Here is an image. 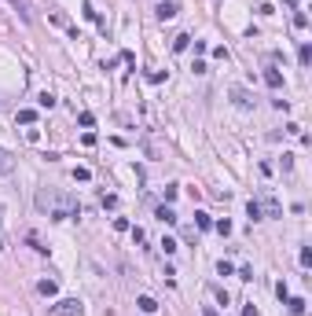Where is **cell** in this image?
<instances>
[{
	"label": "cell",
	"instance_id": "cell-13",
	"mask_svg": "<svg viewBox=\"0 0 312 316\" xmlns=\"http://www.w3.org/2000/svg\"><path fill=\"white\" fill-rule=\"evenodd\" d=\"M261 210H268V217H279V213H283V206H279L276 199H264V206H261Z\"/></svg>",
	"mask_w": 312,
	"mask_h": 316
},
{
	"label": "cell",
	"instance_id": "cell-10",
	"mask_svg": "<svg viewBox=\"0 0 312 316\" xmlns=\"http://www.w3.org/2000/svg\"><path fill=\"white\" fill-rule=\"evenodd\" d=\"M246 213H250V221H261V213H264V210H261V202H254V199H250V202H246Z\"/></svg>",
	"mask_w": 312,
	"mask_h": 316
},
{
	"label": "cell",
	"instance_id": "cell-27",
	"mask_svg": "<svg viewBox=\"0 0 312 316\" xmlns=\"http://www.w3.org/2000/svg\"><path fill=\"white\" fill-rule=\"evenodd\" d=\"M243 316H257V309H254V305H246V309H243Z\"/></svg>",
	"mask_w": 312,
	"mask_h": 316
},
{
	"label": "cell",
	"instance_id": "cell-20",
	"mask_svg": "<svg viewBox=\"0 0 312 316\" xmlns=\"http://www.w3.org/2000/svg\"><path fill=\"white\" fill-rule=\"evenodd\" d=\"M213 228H217V232H221V235H231V221H217Z\"/></svg>",
	"mask_w": 312,
	"mask_h": 316
},
{
	"label": "cell",
	"instance_id": "cell-19",
	"mask_svg": "<svg viewBox=\"0 0 312 316\" xmlns=\"http://www.w3.org/2000/svg\"><path fill=\"white\" fill-rule=\"evenodd\" d=\"M77 122H81L85 129H88V125H96V114H92V110H81V118H77Z\"/></svg>",
	"mask_w": 312,
	"mask_h": 316
},
{
	"label": "cell",
	"instance_id": "cell-16",
	"mask_svg": "<svg viewBox=\"0 0 312 316\" xmlns=\"http://www.w3.org/2000/svg\"><path fill=\"white\" fill-rule=\"evenodd\" d=\"M188 44H191V37H188V34H180V37H176V41H173V52H184V48H188Z\"/></svg>",
	"mask_w": 312,
	"mask_h": 316
},
{
	"label": "cell",
	"instance_id": "cell-6",
	"mask_svg": "<svg viewBox=\"0 0 312 316\" xmlns=\"http://www.w3.org/2000/svg\"><path fill=\"white\" fill-rule=\"evenodd\" d=\"M231 100H235V103H239L243 110H250V107H254V100H250V96H246L243 88H235V92H231Z\"/></svg>",
	"mask_w": 312,
	"mask_h": 316
},
{
	"label": "cell",
	"instance_id": "cell-22",
	"mask_svg": "<svg viewBox=\"0 0 312 316\" xmlns=\"http://www.w3.org/2000/svg\"><path fill=\"white\" fill-rule=\"evenodd\" d=\"M74 180H92V169H74Z\"/></svg>",
	"mask_w": 312,
	"mask_h": 316
},
{
	"label": "cell",
	"instance_id": "cell-4",
	"mask_svg": "<svg viewBox=\"0 0 312 316\" xmlns=\"http://www.w3.org/2000/svg\"><path fill=\"white\" fill-rule=\"evenodd\" d=\"M176 15V0H162L158 4V18H173Z\"/></svg>",
	"mask_w": 312,
	"mask_h": 316
},
{
	"label": "cell",
	"instance_id": "cell-24",
	"mask_svg": "<svg viewBox=\"0 0 312 316\" xmlns=\"http://www.w3.org/2000/svg\"><path fill=\"white\" fill-rule=\"evenodd\" d=\"M162 250L165 254H176V239H162Z\"/></svg>",
	"mask_w": 312,
	"mask_h": 316
},
{
	"label": "cell",
	"instance_id": "cell-17",
	"mask_svg": "<svg viewBox=\"0 0 312 316\" xmlns=\"http://www.w3.org/2000/svg\"><path fill=\"white\" fill-rule=\"evenodd\" d=\"M209 291H213V298L221 301V305H228V301H231V298H228V291H224V287H209Z\"/></svg>",
	"mask_w": 312,
	"mask_h": 316
},
{
	"label": "cell",
	"instance_id": "cell-1",
	"mask_svg": "<svg viewBox=\"0 0 312 316\" xmlns=\"http://www.w3.org/2000/svg\"><path fill=\"white\" fill-rule=\"evenodd\" d=\"M52 316H81V301L77 298H59L52 305Z\"/></svg>",
	"mask_w": 312,
	"mask_h": 316
},
{
	"label": "cell",
	"instance_id": "cell-21",
	"mask_svg": "<svg viewBox=\"0 0 312 316\" xmlns=\"http://www.w3.org/2000/svg\"><path fill=\"white\" fill-rule=\"evenodd\" d=\"M239 280H246V283H250V280H254V268L243 265V268H239Z\"/></svg>",
	"mask_w": 312,
	"mask_h": 316
},
{
	"label": "cell",
	"instance_id": "cell-5",
	"mask_svg": "<svg viewBox=\"0 0 312 316\" xmlns=\"http://www.w3.org/2000/svg\"><path fill=\"white\" fill-rule=\"evenodd\" d=\"M136 305H140V313H155V309H158V301L151 298V294H140V298H136Z\"/></svg>",
	"mask_w": 312,
	"mask_h": 316
},
{
	"label": "cell",
	"instance_id": "cell-25",
	"mask_svg": "<svg viewBox=\"0 0 312 316\" xmlns=\"http://www.w3.org/2000/svg\"><path fill=\"white\" fill-rule=\"evenodd\" d=\"M0 225H4V206H0ZM0 250H4V228H0Z\"/></svg>",
	"mask_w": 312,
	"mask_h": 316
},
{
	"label": "cell",
	"instance_id": "cell-8",
	"mask_svg": "<svg viewBox=\"0 0 312 316\" xmlns=\"http://www.w3.org/2000/svg\"><path fill=\"white\" fill-rule=\"evenodd\" d=\"M37 291H41L44 298H52V294H55L59 287H55V280H41V283H37Z\"/></svg>",
	"mask_w": 312,
	"mask_h": 316
},
{
	"label": "cell",
	"instance_id": "cell-3",
	"mask_svg": "<svg viewBox=\"0 0 312 316\" xmlns=\"http://www.w3.org/2000/svg\"><path fill=\"white\" fill-rule=\"evenodd\" d=\"M264 85H268V88H283V74H279V70H264Z\"/></svg>",
	"mask_w": 312,
	"mask_h": 316
},
{
	"label": "cell",
	"instance_id": "cell-18",
	"mask_svg": "<svg viewBox=\"0 0 312 316\" xmlns=\"http://www.w3.org/2000/svg\"><path fill=\"white\" fill-rule=\"evenodd\" d=\"M195 225L198 228H213V221H209V213H195Z\"/></svg>",
	"mask_w": 312,
	"mask_h": 316
},
{
	"label": "cell",
	"instance_id": "cell-7",
	"mask_svg": "<svg viewBox=\"0 0 312 316\" xmlns=\"http://www.w3.org/2000/svg\"><path fill=\"white\" fill-rule=\"evenodd\" d=\"M158 221H165V225H176L180 217L173 213V206H158Z\"/></svg>",
	"mask_w": 312,
	"mask_h": 316
},
{
	"label": "cell",
	"instance_id": "cell-11",
	"mask_svg": "<svg viewBox=\"0 0 312 316\" xmlns=\"http://www.w3.org/2000/svg\"><path fill=\"white\" fill-rule=\"evenodd\" d=\"M52 22H55V26H63V30H66V34H70V30H74V26H70V22H66V15H63V11H52Z\"/></svg>",
	"mask_w": 312,
	"mask_h": 316
},
{
	"label": "cell",
	"instance_id": "cell-23",
	"mask_svg": "<svg viewBox=\"0 0 312 316\" xmlns=\"http://www.w3.org/2000/svg\"><path fill=\"white\" fill-rule=\"evenodd\" d=\"M294 26H297V30H305V26H309V18H305V11H297V15H294Z\"/></svg>",
	"mask_w": 312,
	"mask_h": 316
},
{
	"label": "cell",
	"instance_id": "cell-9",
	"mask_svg": "<svg viewBox=\"0 0 312 316\" xmlns=\"http://www.w3.org/2000/svg\"><path fill=\"white\" fill-rule=\"evenodd\" d=\"M287 309H290L294 316H301V313H305V298H287Z\"/></svg>",
	"mask_w": 312,
	"mask_h": 316
},
{
	"label": "cell",
	"instance_id": "cell-2",
	"mask_svg": "<svg viewBox=\"0 0 312 316\" xmlns=\"http://www.w3.org/2000/svg\"><path fill=\"white\" fill-rule=\"evenodd\" d=\"M0 173H4V176H11V173H15V158H11L4 147H0Z\"/></svg>",
	"mask_w": 312,
	"mask_h": 316
},
{
	"label": "cell",
	"instance_id": "cell-14",
	"mask_svg": "<svg viewBox=\"0 0 312 316\" xmlns=\"http://www.w3.org/2000/svg\"><path fill=\"white\" fill-rule=\"evenodd\" d=\"M37 103H41L44 110H52V107H55V96H52V92H41V96H37Z\"/></svg>",
	"mask_w": 312,
	"mask_h": 316
},
{
	"label": "cell",
	"instance_id": "cell-15",
	"mask_svg": "<svg viewBox=\"0 0 312 316\" xmlns=\"http://www.w3.org/2000/svg\"><path fill=\"white\" fill-rule=\"evenodd\" d=\"M297 59H301V67H309V63H312V48H309V44L297 48Z\"/></svg>",
	"mask_w": 312,
	"mask_h": 316
},
{
	"label": "cell",
	"instance_id": "cell-12",
	"mask_svg": "<svg viewBox=\"0 0 312 316\" xmlns=\"http://www.w3.org/2000/svg\"><path fill=\"white\" fill-rule=\"evenodd\" d=\"M15 122H22V125H33V122H37V110H30V107H26V110H18V118H15Z\"/></svg>",
	"mask_w": 312,
	"mask_h": 316
},
{
	"label": "cell",
	"instance_id": "cell-26",
	"mask_svg": "<svg viewBox=\"0 0 312 316\" xmlns=\"http://www.w3.org/2000/svg\"><path fill=\"white\" fill-rule=\"evenodd\" d=\"M202 316H217V309H213V305H206V309H202Z\"/></svg>",
	"mask_w": 312,
	"mask_h": 316
}]
</instances>
